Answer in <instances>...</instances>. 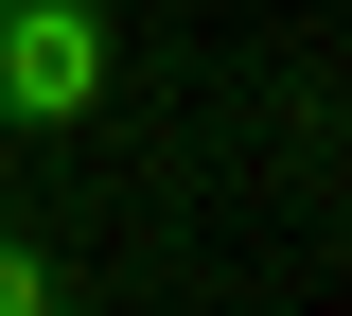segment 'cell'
I'll use <instances>...</instances> for the list:
<instances>
[{
  "label": "cell",
  "instance_id": "cell-1",
  "mask_svg": "<svg viewBox=\"0 0 352 316\" xmlns=\"http://www.w3.org/2000/svg\"><path fill=\"white\" fill-rule=\"evenodd\" d=\"M124 71V18L106 0H0V141H71Z\"/></svg>",
  "mask_w": 352,
  "mask_h": 316
},
{
  "label": "cell",
  "instance_id": "cell-2",
  "mask_svg": "<svg viewBox=\"0 0 352 316\" xmlns=\"http://www.w3.org/2000/svg\"><path fill=\"white\" fill-rule=\"evenodd\" d=\"M0 316H71V264H53L18 211H0Z\"/></svg>",
  "mask_w": 352,
  "mask_h": 316
}]
</instances>
